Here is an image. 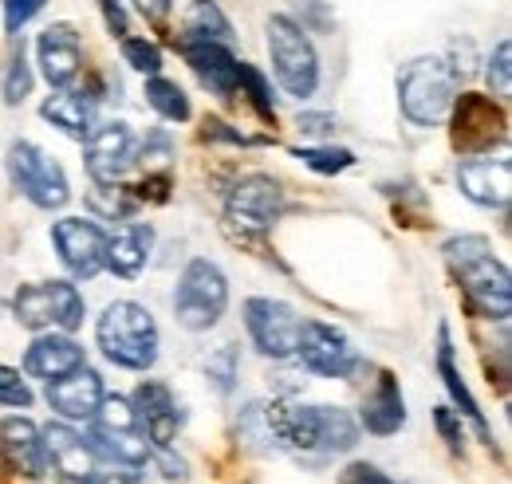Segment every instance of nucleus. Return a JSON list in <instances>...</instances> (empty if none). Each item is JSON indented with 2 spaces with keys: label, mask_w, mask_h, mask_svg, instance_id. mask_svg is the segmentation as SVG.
I'll return each mask as SVG.
<instances>
[{
  "label": "nucleus",
  "mask_w": 512,
  "mask_h": 484,
  "mask_svg": "<svg viewBox=\"0 0 512 484\" xmlns=\"http://www.w3.org/2000/svg\"><path fill=\"white\" fill-rule=\"evenodd\" d=\"M446 260L453 276L461 280L469 303L485 315V319H509L512 315V280L509 268L493 256V244L485 237H453L446 241Z\"/></svg>",
  "instance_id": "nucleus-1"
},
{
  "label": "nucleus",
  "mask_w": 512,
  "mask_h": 484,
  "mask_svg": "<svg viewBox=\"0 0 512 484\" xmlns=\"http://www.w3.org/2000/svg\"><path fill=\"white\" fill-rule=\"evenodd\" d=\"M95 339L103 355L123 370H150L158 363V323L142 303H107V311L95 323Z\"/></svg>",
  "instance_id": "nucleus-2"
},
{
  "label": "nucleus",
  "mask_w": 512,
  "mask_h": 484,
  "mask_svg": "<svg viewBox=\"0 0 512 484\" xmlns=\"http://www.w3.org/2000/svg\"><path fill=\"white\" fill-rule=\"evenodd\" d=\"M457 99V67L442 56H422L398 75V103L414 126H442Z\"/></svg>",
  "instance_id": "nucleus-3"
},
{
  "label": "nucleus",
  "mask_w": 512,
  "mask_h": 484,
  "mask_svg": "<svg viewBox=\"0 0 512 484\" xmlns=\"http://www.w3.org/2000/svg\"><path fill=\"white\" fill-rule=\"evenodd\" d=\"M268 52H272V71L280 87L292 99H312L320 87V56L308 40V32L292 16H272L268 20Z\"/></svg>",
  "instance_id": "nucleus-4"
},
{
  "label": "nucleus",
  "mask_w": 512,
  "mask_h": 484,
  "mask_svg": "<svg viewBox=\"0 0 512 484\" xmlns=\"http://www.w3.org/2000/svg\"><path fill=\"white\" fill-rule=\"evenodd\" d=\"M229 307V284H225V272L205 260V256H193L190 264L182 268L178 276V292H174V315L186 331H209L221 323Z\"/></svg>",
  "instance_id": "nucleus-5"
},
{
  "label": "nucleus",
  "mask_w": 512,
  "mask_h": 484,
  "mask_svg": "<svg viewBox=\"0 0 512 484\" xmlns=\"http://www.w3.org/2000/svg\"><path fill=\"white\" fill-rule=\"evenodd\" d=\"M8 178L36 209H64L71 201V185H67L64 166L56 158H48L36 142H12Z\"/></svg>",
  "instance_id": "nucleus-6"
},
{
  "label": "nucleus",
  "mask_w": 512,
  "mask_h": 484,
  "mask_svg": "<svg viewBox=\"0 0 512 484\" xmlns=\"http://www.w3.org/2000/svg\"><path fill=\"white\" fill-rule=\"evenodd\" d=\"M12 311L28 331H75L83 323V315H87L79 288L67 284V280H48V284L20 288Z\"/></svg>",
  "instance_id": "nucleus-7"
},
{
  "label": "nucleus",
  "mask_w": 512,
  "mask_h": 484,
  "mask_svg": "<svg viewBox=\"0 0 512 484\" xmlns=\"http://www.w3.org/2000/svg\"><path fill=\"white\" fill-rule=\"evenodd\" d=\"M449 115H453V146L465 158L489 154L505 138V126H509L501 103H493L489 95H473V91L461 95V99H453Z\"/></svg>",
  "instance_id": "nucleus-8"
},
{
  "label": "nucleus",
  "mask_w": 512,
  "mask_h": 484,
  "mask_svg": "<svg viewBox=\"0 0 512 484\" xmlns=\"http://www.w3.org/2000/svg\"><path fill=\"white\" fill-rule=\"evenodd\" d=\"M245 327L249 339L264 359H292L296 355V339H300V315L284 300H268V296H253L245 303Z\"/></svg>",
  "instance_id": "nucleus-9"
},
{
  "label": "nucleus",
  "mask_w": 512,
  "mask_h": 484,
  "mask_svg": "<svg viewBox=\"0 0 512 484\" xmlns=\"http://www.w3.org/2000/svg\"><path fill=\"white\" fill-rule=\"evenodd\" d=\"M296 359L320 378H347L355 370V347L343 331H335L323 319H300Z\"/></svg>",
  "instance_id": "nucleus-10"
},
{
  "label": "nucleus",
  "mask_w": 512,
  "mask_h": 484,
  "mask_svg": "<svg viewBox=\"0 0 512 484\" xmlns=\"http://www.w3.org/2000/svg\"><path fill=\"white\" fill-rule=\"evenodd\" d=\"M52 241H56V252L75 280H95L107 268V233L95 221L64 217L52 225Z\"/></svg>",
  "instance_id": "nucleus-11"
},
{
  "label": "nucleus",
  "mask_w": 512,
  "mask_h": 484,
  "mask_svg": "<svg viewBox=\"0 0 512 484\" xmlns=\"http://www.w3.org/2000/svg\"><path fill=\"white\" fill-rule=\"evenodd\" d=\"M225 213L245 233H268L280 221V213H284V193H280V185L272 182V178H264V174L241 178L229 189V197H225Z\"/></svg>",
  "instance_id": "nucleus-12"
},
{
  "label": "nucleus",
  "mask_w": 512,
  "mask_h": 484,
  "mask_svg": "<svg viewBox=\"0 0 512 484\" xmlns=\"http://www.w3.org/2000/svg\"><path fill=\"white\" fill-rule=\"evenodd\" d=\"M134 134L127 122H103L87 138V174L95 185H119L134 166Z\"/></svg>",
  "instance_id": "nucleus-13"
},
{
  "label": "nucleus",
  "mask_w": 512,
  "mask_h": 484,
  "mask_svg": "<svg viewBox=\"0 0 512 484\" xmlns=\"http://www.w3.org/2000/svg\"><path fill=\"white\" fill-rule=\"evenodd\" d=\"M134 418H138V429L146 433L150 449H170L174 437H178V425H182L174 390H170L166 382L146 378V382L134 390Z\"/></svg>",
  "instance_id": "nucleus-14"
},
{
  "label": "nucleus",
  "mask_w": 512,
  "mask_h": 484,
  "mask_svg": "<svg viewBox=\"0 0 512 484\" xmlns=\"http://www.w3.org/2000/svg\"><path fill=\"white\" fill-rule=\"evenodd\" d=\"M457 185L473 205L505 209L512 197V162L509 158H465L457 166Z\"/></svg>",
  "instance_id": "nucleus-15"
},
{
  "label": "nucleus",
  "mask_w": 512,
  "mask_h": 484,
  "mask_svg": "<svg viewBox=\"0 0 512 484\" xmlns=\"http://www.w3.org/2000/svg\"><path fill=\"white\" fill-rule=\"evenodd\" d=\"M44 398H48V406H52L56 414H64V418L75 422V418H95V410H99V402L107 398V390H103V378L83 363V366H75L71 374H64V378L48 382Z\"/></svg>",
  "instance_id": "nucleus-16"
},
{
  "label": "nucleus",
  "mask_w": 512,
  "mask_h": 484,
  "mask_svg": "<svg viewBox=\"0 0 512 484\" xmlns=\"http://www.w3.org/2000/svg\"><path fill=\"white\" fill-rule=\"evenodd\" d=\"M36 56H40V71L52 87H71L79 67H83V44H79V32L71 24H52L40 32L36 40Z\"/></svg>",
  "instance_id": "nucleus-17"
},
{
  "label": "nucleus",
  "mask_w": 512,
  "mask_h": 484,
  "mask_svg": "<svg viewBox=\"0 0 512 484\" xmlns=\"http://www.w3.org/2000/svg\"><path fill=\"white\" fill-rule=\"evenodd\" d=\"M40 437H44V457L67 481H91L95 477V449L83 433H75L67 422H52L40 429Z\"/></svg>",
  "instance_id": "nucleus-18"
},
{
  "label": "nucleus",
  "mask_w": 512,
  "mask_h": 484,
  "mask_svg": "<svg viewBox=\"0 0 512 484\" xmlns=\"http://www.w3.org/2000/svg\"><path fill=\"white\" fill-rule=\"evenodd\" d=\"M182 56L193 67V75L213 91V95H237V67L241 60L229 52V44L213 40H182Z\"/></svg>",
  "instance_id": "nucleus-19"
},
{
  "label": "nucleus",
  "mask_w": 512,
  "mask_h": 484,
  "mask_svg": "<svg viewBox=\"0 0 512 484\" xmlns=\"http://www.w3.org/2000/svg\"><path fill=\"white\" fill-rule=\"evenodd\" d=\"M0 453L12 465V473H20L28 481L44 477V469H48L44 437H40L36 422H28V418H4L0 422Z\"/></svg>",
  "instance_id": "nucleus-20"
},
{
  "label": "nucleus",
  "mask_w": 512,
  "mask_h": 484,
  "mask_svg": "<svg viewBox=\"0 0 512 484\" xmlns=\"http://www.w3.org/2000/svg\"><path fill=\"white\" fill-rule=\"evenodd\" d=\"M75 366H83V347L67 331H40V339L24 355V374L44 378V382L64 378Z\"/></svg>",
  "instance_id": "nucleus-21"
},
{
  "label": "nucleus",
  "mask_w": 512,
  "mask_h": 484,
  "mask_svg": "<svg viewBox=\"0 0 512 484\" xmlns=\"http://www.w3.org/2000/svg\"><path fill=\"white\" fill-rule=\"evenodd\" d=\"M406 425V402H402V390H398V378L394 374H379V386L367 394L363 402V414H359V429H367L371 437H390Z\"/></svg>",
  "instance_id": "nucleus-22"
},
{
  "label": "nucleus",
  "mask_w": 512,
  "mask_h": 484,
  "mask_svg": "<svg viewBox=\"0 0 512 484\" xmlns=\"http://www.w3.org/2000/svg\"><path fill=\"white\" fill-rule=\"evenodd\" d=\"M150 244H154V229L130 221L115 237H107V268H111L115 276H123V280H134V276L146 268Z\"/></svg>",
  "instance_id": "nucleus-23"
},
{
  "label": "nucleus",
  "mask_w": 512,
  "mask_h": 484,
  "mask_svg": "<svg viewBox=\"0 0 512 484\" xmlns=\"http://www.w3.org/2000/svg\"><path fill=\"white\" fill-rule=\"evenodd\" d=\"M91 449L95 457H107L115 465H127V469H142L150 461V441L142 429H107V425H91Z\"/></svg>",
  "instance_id": "nucleus-24"
},
{
  "label": "nucleus",
  "mask_w": 512,
  "mask_h": 484,
  "mask_svg": "<svg viewBox=\"0 0 512 484\" xmlns=\"http://www.w3.org/2000/svg\"><path fill=\"white\" fill-rule=\"evenodd\" d=\"M40 115L52 122V126H60L64 134L71 138H91V130H95V95H87V91H60V95H52L44 107H40Z\"/></svg>",
  "instance_id": "nucleus-25"
},
{
  "label": "nucleus",
  "mask_w": 512,
  "mask_h": 484,
  "mask_svg": "<svg viewBox=\"0 0 512 484\" xmlns=\"http://www.w3.org/2000/svg\"><path fill=\"white\" fill-rule=\"evenodd\" d=\"M438 374H442V382H446L449 398L461 406L457 414H465L469 422L477 425V433L489 441V422H485V414L477 410V402H473V394H469V386H465V378H461V370L453 363V343H449V327L438 331Z\"/></svg>",
  "instance_id": "nucleus-26"
},
{
  "label": "nucleus",
  "mask_w": 512,
  "mask_h": 484,
  "mask_svg": "<svg viewBox=\"0 0 512 484\" xmlns=\"http://www.w3.org/2000/svg\"><path fill=\"white\" fill-rule=\"evenodd\" d=\"M182 24H186V40H213V44H229L233 40V24L217 8V0H193Z\"/></svg>",
  "instance_id": "nucleus-27"
},
{
  "label": "nucleus",
  "mask_w": 512,
  "mask_h": 484,
  "mask_svg": "<svg viewBox=\"0 0 512 484\" xmlns=\"http://www.w3.org/2000/svg\"><path fill=\"white\" fill-rule=\"evenodd\" d=\"M146 103H150L166 122L190 119V99H186V91H182L178 83L162 79V75H150V79H146Z\"/></svg>",
  "instance_id": "nucleus-28"
},
{
  "label": "nucleus",
  "mask_w": 512,
  "mask_h": 484,
  "mask_svg": "<svg viewBox=\"0 0 512 484\" xmlns=\"http://www.w3.org/2000/svg\"><path fill=\"white\" fill-rule=\"evenodd\" d=\"M32 91V67H28V56H24V36L16 40L12 56H8V71H4V103L16 107L24 103Z\"/></svg>",
  "instance_id": "nucleus-29"
},
{
  "label": "nucleus",
  "mask_w": 512,
  "mask_h": 484,
  "mask_svg": "<svg viewBox=\"0 0 512 484\" xmlns=\"http://www.w3.org/2000/svg\"><path fill=\"white\" fill-rule=\"evenodd\" d=\"M237 87H245V95H249V103H253V111L260 115L264 122H276V103H272V87H268V79L256 71L253 63L241 60L237 67Z\"/></svg>",
  "instance_id": "nucleus-30"
},
{
  "label": "nucleus",
  "mask_w": 512,
  "mask_h": 484,
  "mask_svg": "<svg viewBox=\"0 0 512 484\" xmlns=\"http://www.w3.org/2000/svg\"><path fill=\"white\" fill-rule=\"evenodd\" d=\"M237 374H241L237 347H221L217 355H209V363H205V378H209V386H213L217 394H233Z\"/></svg>",
  "instance_id": "nucleus-31"
},
{
  "label": "nucleus",
  "mask_w": 512,
  "mask_h": 484,
  "mask_svg": "<svg viewBox=\"0 0 512 484\" xmlns=\"http://www.w3.org/2000/svg\"><path fill=\"white\" fill-rule=\"evenodd\" d=\"M296 158L304 166H312L316 174H343V170L355 166V154L339 150V146H308V150H296Z\"/></svg>",
  "instance_id": "nucleus-32"
},
{
  "label": "nucleus",
  "mask_w": 512,
  "mask_h": 484,
  "mask_svg": "<svg viewBox=\"0 0 512 484\" xmlns=\"http://www.w3.org/2000/svg\"><path fill=\"white\" fill-rule=\"evenodd\" d=\"M123 60L142 71V75H158L162 71V48L154 40H142V36H127L123 40Z\"/></svg>",
  "instance_id": "nucleus-33"
},
{
  "label": "nucleus",
  "mask_w": 512,
  "mask_h": 484,
  "mask_svg": "<svg viewBox=\"0 0 512 484\" xmlns=\"http://www.w3.org/2000/svg\"><path fill=\"white\" fill-rule=\"evenodd\" d=\"M0 406H12V410H28L32 406V386L12 366H0Z\"/></svg>",
  "instance_id": "nucleus-34"
},
{
  "label": "nucleus",
  "mask_w": 512,
  "mask_h": 484,
  "mask_svg": "<svg viewBox=\"0 0 512 484\" xmlns=\"http://www.w3.org/2000/svg\"><path fill=\"white\" fill-rule=\"evenodd\" d=\"M489 83H493V91H497L501 99L512 95V44L509 40H501L497 52L489 56Z\"/></svg>",
  "instance_id": "nucleus-35"
},
{
  "label": "nucleus",
  "mask_w": 512,
  "mask_h": 484,
  "mask_svg": "<svg viewBox=\"0 0 512 484\" xmlns=\"http://www.w3.org/2000/svg\"><path fill=\"white\" fill-rule=\"evenodd\" d=\"M44 8V0H4V32L20 36V28Z\"/></svg>",
  "instance_id": "nucleus-36"
},
{
  "label": "nucleus",
  "mask_w": 512,
  "mask_h": 484,
  "mask_svg": "<svg viewBox=\"0 0 512 484\" xmlns=\"http://www.w3.org/2000/svg\"><path fill=\"white\" fill-rule=\"evenodd\" d=\"M339 484H394V481L386 477L383 469H375V465H367V461H355V465L343 469Z\"/></svg>",
  "instance_id": "nucleus-37"
},
{
  "label": "nucleus",
  "mask_w": 512,
  "mask_h": 484,
  "mask_svg": "<svg viewBox=\"0 0 512 484\" xmlns=\"http://www.w3.org/2000/svg\"><path fill=\"white\" fill-rule=\"evenodd\" d=\"M434 425L442 429V437H446L449 445H457V441H461V422L453 418V410H446V406H442V410H434Z\"/></svg>",
  "instance_id": "nucleus-38"
},
{
  "label": "nucleus",
  "mask_w": 512,
  "mask_h": 484,
  "mask_svg": "<svg viewBox=\"0 0 512 484\" xmlns=\"http://www.w3.org/2000/svg\"><path fill=\"white\" fill-rule=\"evenodd\" d=\"M134 4H138V12H142L146 20H166L174 0H134Z\"/></svg>",
  "instance_id": "nucleus-39"
},
{
  "label": "nucleus",
  "mask_w": 512,
  "mask_h": 484,
  "mask_svg": "<svg viewBox=\"0 0 512 484\" xmlns=\"http://www.w3.org/2000/svg\"><path fill=\"white\" fill-rule=\"evenodd\" d=\"M300 130H308V134H331L335 119L331 115H300Z\"/></svg>",
  "instance_id": "nucleus-40"
},
{
  "label": "nucleus",
  "mask_w": 512,
  "mask_h": 484,
  "mask_svg": "<svg viewBox=\"0 0 512 484\" xmlns=\"http://www.w3.org/2000/svg\"><path fill=\"white\" fill-rule=\"evenodd\" d=\"M87 484H142L134 473H107V477H91Z\"/></svg>",
  "instance_id": "nucleus-41"
}]
</instances>
